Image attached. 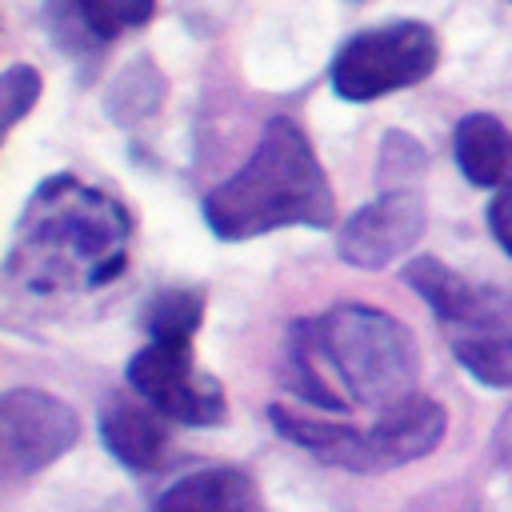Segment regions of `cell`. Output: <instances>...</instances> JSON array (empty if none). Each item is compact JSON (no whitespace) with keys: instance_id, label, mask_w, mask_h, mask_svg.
<instances>
[{"instance_id":"6da1fadb","label":"cell","mask_w":512,"mask_h":512,"mask_svg":"<svg viewBox=\"0 0 512 512\" xmlns=\"http://www.w3.org/2000/svg\"><path fill=\"white\" fill-rule=\"evenodd\" d=\"M416 368L412 332L368 304H336L288 332V388L324 412H388L416 396Z\"/></svg>"},{"instance_id":"7a4b0ae2","label":"cell","mask_w":512,"mask_h":512,"mask_svg":"<svg viewBox=\"0 0 512 512\" xmlns=\"http://www.w3.org/2000/svg\"><path fill=\"white\" fill-rule=\"evenodd\" d=\"M132 216L108 192L76 180H44L8 248V276L28 292L100 288L128 264Z\"/></svg>"},{"instance_id":"3957f363","label":"cell","mask_w":512,"mask_h":512,"mask_svg":"<svg viewBox=\"0 0 512 512\" xmlns=\"http://www.w3.org/2000/svg\"><path fill=\"white\" fill-rule=\"evenodd\" d=\"M204 220L220 240H248L288 224L328 228L336 196L304 128L288 116L268 120L248 164L208 192Z\"/></svg>"},{"instance_id":"277c9868","label":"cell","mask_w":512,"mask_h":512,"mask_svg":"<svg viewBox=\"0 0 512 512\" xmlns=\"http://www.w3.org/2000/svg\"><path fill=\"white\" fill-rule=\"evenodd\" d=\"M404 284L436 312L456 360L488 388H512V292L476 284L436 256L404 264Z\"/></svg>"},{"instance_id":"5b68a950","label":"cell","mask_w":512,"mask_h":512,"mask_svg":"<svg viewBox=\"0 0 512 512\" xmlns=\"http://www.w3.org/2000/svg\"><path fill=\"white\" fill-rule=\"evenodd\" d=\"M268 416L284 440L300 444L320 464L348 468V472H388L408 460H420L440 444L448 424L444 408L428 396H408L404 404L380 412L376 424L368 428L324 420V416H296L280 404H272Z\"/></svg>"},{"instance_id":"8992f818","label":"cell","mask_w":512,"mask_h":512,"mask_svg":"<svg viewBox=\"0 0 512 512\" xmlns=\"http://www.w3.org/2000/svg\"><path fill=\"white\" fill-rule=\"evenodd\" d=\"M440 60V40L420 20H392L356 32L332 60V88L352 104L380 100L388 92L412 88L432 76Z\"/></svg>"},{"instance_id":"52a82bcc","label":"cell","mask_w":512,"mask_h":512,"mask_svg":"<svg viewBox=\"0 0 512 512\" xmlns=\"http://www.w3.org/2000/svg\"><path fill=\"white\" fill-rule=\"evenodd\" d=\"M128 384L160 416L180 424H220L228 412L224 388L192 356V340H152L128 360Z\"/></svg>"},{"instance_id":"ba28073f","label":"cell","mask_w":512,"mask_h":512,"mask_svg":"<svg viewBox=\"0 0 512 512\" xmlns=\"http://www.w3.org/2000/svg\"><path fill=\"white\" fill-rule=\"evenodd\" d=\"M76 440L80 420L64 400L40 388H12L0 396V468L8 480L48 468Z\"/></svg>"},{"instance_id":"9c48e42d","label":"cell","mask_w":512,"mask_h":512,"mask_svg":"<svg viewBox=\"0 0 512 512\" xmlns=\"http://www.w3.org/2000/svg\"><path fill=\"white\" fill-rule=\"evenodd\" d=\"M424 196L412 188H388L360 212H352L336 236V248L356 268H384L412 252L424 236Z\"/></svg>"},{"instance_id":"30bf717a","label":"cell","mask_w":512,"mask_h":512,"mask_svg":"<svg viewBox=\"0 0 512 512\" xmlns=\"http://www.w3.org/2000/svg\"><path fill=\"white\" fill-rule=\"evenodd\" d=\"M100 440L120 464H128L136 472H148L164 460L168 428H164L160 412L148 400L108 396V404L100 412Z\"/></svg>"},{"instance_id":"8fae6325","label":"cell","mask_w":512,"mask_h":512,"mask_svg":"<svg viewBox=\"0 0 512 512\" xmlns=\"http://www.w3.org/2000/svg\"><path fill=\"white\" fill-rule=\"evenodd\" d=\"M452 152H456L460 172L476 188H508L512 184V132L496 116H488V112L464 116L452 132Z\"/></svg>"},{"instance_id":"7c38bea8","label":"cell","mask_w":512,"mask_h":512,"mask_svg":"<svg viewBox=\"0 0 512 512\" xmlns=\"http://www.w3.org/2000/svg\"><path fill=\"white\" fill-rule=\"evenodd\" d=\"M152 512H260V492L240 468H200L164 488Z\"/></svg>"},{"instance_id":"4fadbf2b","label":"cell","mask_w":512,"mask_h":512,"mask_svg":"<svg viewBox=\"0 0 512 512\" xmlns=\"http://www.w3.org/2000/svg\"><path fill=\"white\" fill-rule=\"evenodd\" d=\"M204 316V296L192 288H164L144 304V328L152 340H192Z\"/></svg>"},{"instance_id":"5bb4252c","label":"cell","mask_w":512,"mask_h":512,"mask_svg":"<svg viewBox=\"0 0 512 512\" xmlns=\"http://www.w3.org/2000/svg\"><path fill=\"white\" fill-rule=\"evenodd\" d=\"M164 100V76L152 68V60H132L108 88V112L120 120V124H132L148 112H156Z\"/></svg>"},{"instance_id":"9a60e30c","label":"cell","mask_w":512,"mask_h":512,"mask_svg":"<svg viewBox=\"0 0 512 512\" xmlns=\"http://www.w3.org/2000/svg\"><path fill=\"white\" fill-rule=\"evenodd\" d=\"M80 8H84V20L92 24V32L108 44L124 28L148 24L156 12V0H80Z\"/></svg>"},{"instance_id":"2e32d148","label":"cell","mask_w":512,"mask_h":512,"mask_svg":"<svg viewBox=\"0 0 512 512\" xmlns=\"http://www.w3.org/2000/svg\"><path fill=\"white\" fill-rule=\"evenodd\" d=\"M40 100V72L32 64H8L0 76V104H4V128H16L32 104Z\"/></svg>"},{"instance_id":"e0dca14e","label":"cell","mask_w":512,"mask_h":512,"mask_svg":"<svg viewBox=\"0 0 512 512\" xmlns=\"http://www.w3.org/2000/svg\"><path fill=\"white\" fill-rule=\"evenodd\" d=\"M396 172H404V176L424 172V148L416 140H408L404 132H392L380 148V180H392Z\"/></svg>"},{"instance_id":"ac0fdd59","label":"cell","mask_w":512,"mask_h":512,"mask_svg":"<svg viewBox=\"0 0 512 512\" xmlns=\"http://www.w3.org/2000/svg\"><path fill=\"white\" fill-rule=\"evenodd\" d=\"M488 228L500 240V248L512 256V184L492 196V204H488Z\"/></svg>"},{"instance_id":"d6986e66","label":"cell","mask_w":512,"mask_h":512,"mask_svg":"<svg viewBox=\"0 0 512 512\" xmlns=\"http://www.w3.org/2000/svg\"><path fill=\"white\" fill-rule=\"evenodd\" d=\"M492 448H496V460H500V464H512V408L500 416L496 436H492Z\"/></svg>"}]
</instances>
